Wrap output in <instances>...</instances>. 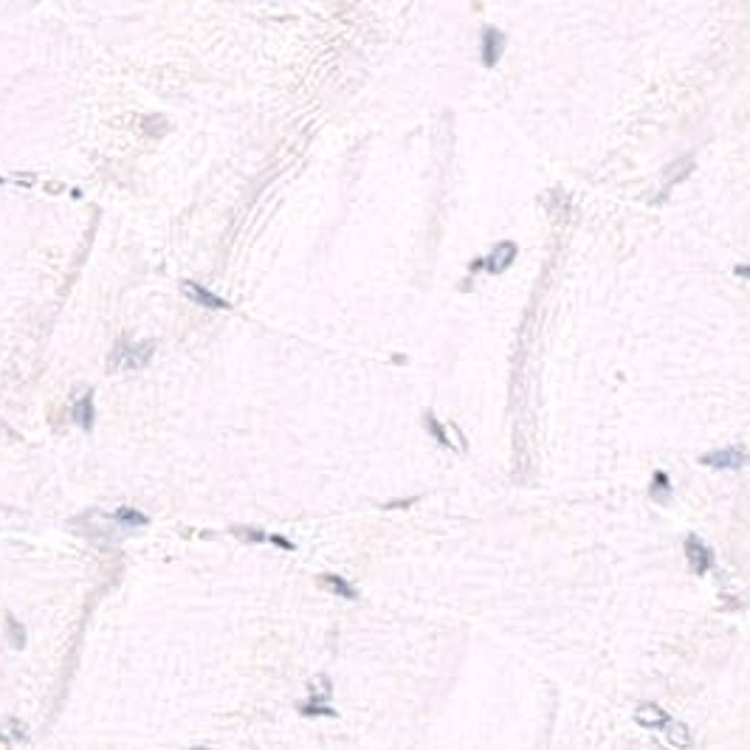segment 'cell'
Returning <instances> with one entry per match:
<instances>
[{"label":"cell","instance_id":"obj_4","mask_svg":"<svg viewBox=\"0 0 750 750\" xmlns=\"http://www.w3.org/2000/svg\"><path fill=\"white\" fill-rule=\"evenodd\" d=\"M685 556H688L694 573H700V576L708 573V570L714 567V553H711L708 544H703L697 536H688V539H685Z\"/></svg>","mask_w":750,"mask_h":750},{"label":"cell","instance_id":"obj_6","mask_svg":"<svg viewBox=\"0 0 750 750\" xmlns=\"http://www.w3.org/2000/svg\"><path fill=\"white\" fill-rule=\"evenodd\" d=\"M513 257H516V243H497L494 246V251L486 257V259H480L477 265H483V268H488L491 274H502L510 262H513ZM474 265V268H477Z\"/></svg>","mask_w":750,"mask_h":750},{"label":"cell","instance_id":"obj_13","mask_svg":"<svg viewBox=\"0 0 750 750\" xmlns=\"http://www.w3.org/2000/svg\"><path fill=\"white\" fill-rule=\"evenodd\" d=\"M325 584H330L333 590H336V595H345V598H356V590L345 581V578H339V576H325Z\"/></svg>","mask_w":750,"mask_h":750},{"label":"cell","instance_id":"obj_10","mask_svg":"<svg viewBox=\"0 0 750 750\" xmlns=\"http://www.w3.org/2000/svg\"><path fill=\"white\" fill-rule=\"evenodd\" d=\"M6 634H9L11 649H23V646H26V629H23V624H20L11 612L6 615Z\"/></svg>","mask_w":750,"mask_h":750},{"label":"cell","instance_id":"obj_17","mask_svg":"<svg viewBox=\"0 0 750 750\" xmlns=\"http://www.w3.org/2000/svg\"><path fill=\"white\" fill-rule=\"evenodd\" d=\"M0 184H6V178H0Z\"/></svg>","mask_w":750,"mask_h":750},{"label":"cell","instance_id":"obj_12","mask_svg":"<svg viewBox=\"0 0 750 750\" xmlns=\"http://www.w3.org/2000/svg\"><path fill=\"white\" fill-rule=\"evenodd\" d=\"M651 497H654L657 502H663V500H668V497H671V483H668V474H666V471H654Z\"/></svg>","mask_w":750,"mask_h":750},{"label":"cell","instance_id":"obj_3","mask_svg":"<svg viewBox=\"0 0 750 750\" xmlns=\"http://www.w3.org/2000/svg\"><path fill=\"white\" fill-rule=\"evenodd\" d=\"M181 291H184L192 302H198V305H203V308H212V310H229V308H232L226 299H220L218 293H212L209 288H203V285H198V282H192V279H184V282H181Z\"/></svg>","mask_w":750,"mask_h":750},{"label":"cell","instance_id":"obj_8","mask_svg":"<svg viewBox=\"0 0 750 750\" xmlns=\"http://www.w3.org/2000/svg\"><path fill=\"white\" fill-rule=\"evenodd\" d=\"M666 739H668V745H674L677 750H688L691 745H694L691 731H688L683 722H668V725H666Z\"/></svg>","mask_w":750,"mask_h":750},{"label":"cell","instance_id":"obj_2","mask_svg":"<svg viewBox=\"0 0 750 750\" xmlns=\"http://www.w3.org/2000/svg\"><path fill=\"white\" fill-rule=\"evenodd\" d=\"M703 466H711L717 471H739L748 463V454L742 446H731V449H720V452H708L700 457Z\"/></svg>","mask_w":750,"mask_h":750},{"label":"cell","instance_id":"obj_7","mask_svg":"<svg viewBox=\"0 0 750 750\" xmlns=\"http://www.w3.org/2000/svg\"><path fill=\"white\" fill-rule=\"evenodd\" d=\"M505 51V34L500 28H486L483 31V62L494 68L500 62V54Z\"/></svg>","mask_w":750,"mask_h":750},{"label":"cell","instance_id":"obj_14","mask_svg":"<svg viewBox=\"0 0 750 750\" xmlns=\"http://www.w3.org/2000/svg\"><path fill=\"white\" fill-rule=\"evenodd\" d=\"M426 426H429V432H432V437H437V440H440V443H443L446 449H454V446H452V440L446 437V432H443V426H440V423L435 420V415H426Z\"/></svg>","mask_w":750,"mask_h":750},{"label":"cell","instance_id":"obj_16","mask_svg":"<svg viewBox=\"0 0 750 750\" xmlns=\"http://www.w3.org/2000/svg\"><path fill=\"white\" fill-rule=\"evenodd\" d=\"M189 750H206V748H189Z\"/></svg>","mask_w":750,"mask_h":750},{"label":"cell","instance_id":"obj_1","mask_svg":"<svg viewBox=\"0 0 750 750\" xmlns=\"http://www.w3.org/2000/svg\"><path fill=\"white\" fill-rule=\"evenodd\" d=\"M152 350L155 345L152 342H133L122 336L111 353V370H135V367H144L150 359H152Z\"/></svg>","mask_w":750,"mask_h":750},{"label":"cell","instance_id":"obj_9","mask_svg":"<svg viewBox=\"0 0 750 750\" xmlns=\"http://www.w3.org/2000/svg\"><path fill=\"white\" fill-rule=\"evenodd\" d=\"M74 418H77V423H79L85 432L94 429V392H88V395L74 406Z\"/></svg>","mask_w":750,"mask_h":750},{"label":"cell","instance_id":"obj_15","mask_svg":"<svg viewBox=\"0 0 750 750\" xmlns=\"http://www.w3.org/2000/svg\"><path fill=\"white\" fill-rule=\"evenodd\" d=\"M6 725H9V731H11V737H14L17 742H28V737H26V725H23L20 720H14V717H11Z\"/></svg>","mask_w":750,"mask_h":750},{"label":"cell","instance_id":"obj_11","mask_svg":"<svg viewBox=\"0 0 750 750\" xmlns=\"http://www.w3.org/2000/svg\"><path fill=\"white\" fill-rule=\"evenodd\" d=\"M113 519H116L119 525H127V527H144V525L150 522L144 513H138V510H133V508H119V510L113 513Z\"/></svg>","mask_w":750,"mask_h":750},{"label":"cell","instance_id":"obj_5","mask_svg":"<svg viewBox=\"0 0 750 750\" xmlns=\"http://www.w3.org/2000/svg\"><path fill=\"white\" fill-rule=\"evenodd\" d=\"M634 722H637L640 728H649V731H663V728L671 722V717H668L660 705H654V703H643V705H637V711H634Z\"/></svg>","mask_w":750,"mask_h":750}]
</instances>
